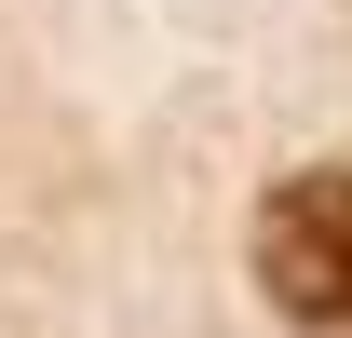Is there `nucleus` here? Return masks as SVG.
<instances>
[{
  "label": "nucleus",
  "mask_w": 352,
  "mask_h": 338,
  "mask_svg": "<svg viewBox=\"0 0 352 338\" xmlns=\"http://www.w3.org/2000/svg\"><path fill=\"white\" fill-rule=\"evenodd\" d=\"M258 284H271V311L352 338V163H311V176L271 190V216H258Z\"/></svg>",
  "instance_id": "nucleus-1"
}]
</instances>
